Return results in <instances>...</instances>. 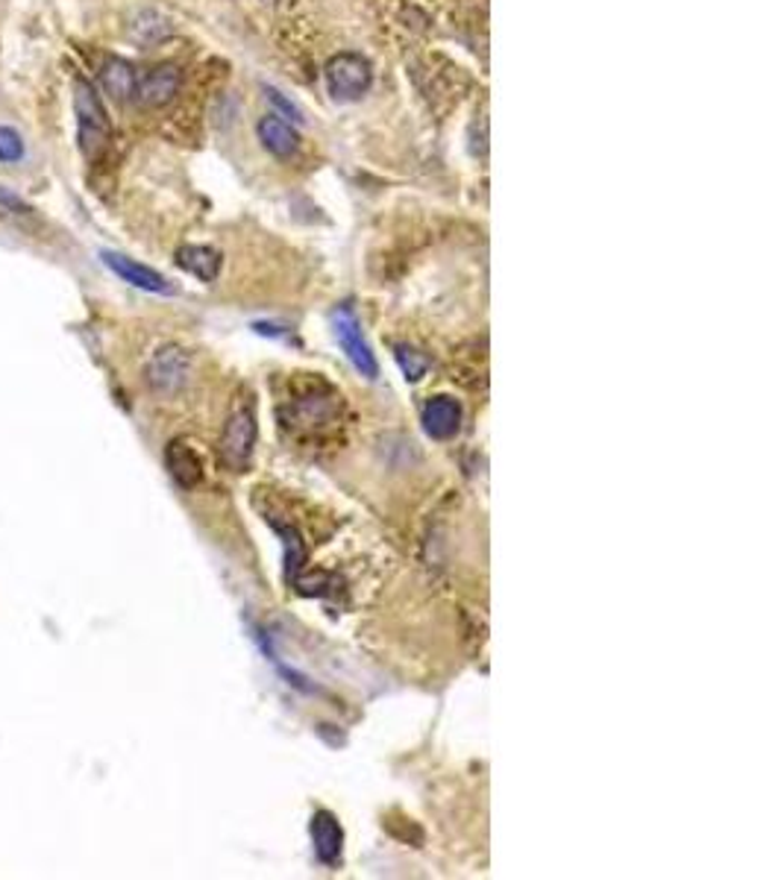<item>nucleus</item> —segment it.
Instances as JSON below:
<instances>
[{
	"mask_svg": "<svg viewBox=\"0 0 784 880\" xmlns=\"http://www.w3.org/2000/svg\"><path fill=\"white\" fill-rule=\"evenodd\" d=\"M177 264L200 282H215L220 273V253L203 244H188V247H179Z\"/></svg>",
	"mask_w": 784,
	"mask_h": 880,
	"instance_id": "13",
	"label": "nucleus"
},
{
	"mask_svg": "<svg viewBox=\"0 0 784 880\" xmlns=\"http://www.w3.org/2000/svg\"><path fill=\"white\" fill-rule=\"evenodd\" d=\"M188 370H192V359H188L186 350L163 346L147 364V382L154 391L174 393L188 382Z\"/></svg>",
	"mask_w": 784,
	"mask_h": 880,
	"instance_id": "5",
	"label": "nucleus"
},
{
	"mask_svg": "<svg viewBox=\"0 0 784 880\" xmlns=\"http://www.w3.org/2000/svg\"><path fill=\"white\" fill-rule=\"evenodd\" d=\"M179 86H183V71L177 65H159L138 80L136 97L145 106H165L179 95Z\"/></svg>",
	"mask_w": 784,
	"mask_h": 880,
	"instance_id": "6",
	"label": "nucleus"
},
{
	"mask_svg": "<svg viewBox=\"0 0 784 880\" xmlns=\"http://www.w3.org/2000/svg\"><path fill=\"white\" fill-rule=\"evenodd\" d=\"M165 465H168L170 479L177 481L179 488H195L203 479V465L197 452L188 447L186 440H170L165 449Z\"/></svg>",
	"mask_w": 784,
	"mask_h": 880,
	"instance_id": "10",
	"label": "nucleus"
},
{
	"mask_svg": "<svg viewBox=\"0 0 784 880\" xmlns=\"http://www.w3.org/2000/svg\"><path fill=\"white\" fill-rule=\"evenodd\" d=\"M394 359H396V364H400V370H403V377L409 379V382H418V379L427 377L429 361L423 359V352H418V350H414V346L396 344L394 346Z\"/></svg>",
	"mask_w": 784,
	"mask_h": 880,
	"instance_id": "15",
	"label": "nucleus"
},
{
	"mask_svg": "<svg viewBox=\"0 0 784 880\" xmlns=\"http://www.w3.org/2000/svg\"><path fill=\"white\" fill-rule=\"evenodd\" d=\"M265 95H267V100H271V104H274L276 109H280V113L288 115V118H292L294 124H303V120H306V118H303V113H300V109H297V106L292 104V100H285L283 91H276V88H267Z\"/></svg>",
	"mask_w": 784,
	"mask_h": 880,
	"instance_id": "17",
	"label": "nucleus"
},
{
	"mask_svg": "<svg viewBox=\"0 0 784 880\" xmlns=\"http://www.w3.org/2000/svg\"><path fill=\"white\" fill-rule=\"evenodd\" d=\"M104 262L115 276H121L124 282H130L136 289L150 291V294H170V291H174L163 273H156L154 267H147V264L133 262V258L121 256V253H104Z\"/></svg>",
	"mask_w": 784,
	"mask_h": 880,
	"instance_id": "8",
	"label": "nucleus"
},
{
	"mask_svg": "<svg viewBox=\"0 0 784 880\" xmlns=\"http://www.w3.org/2000/svg\"><path fill=\"white\" fill-rule=\"evenodd\" d=\"M21 156H24L21 136L12 127H0V162L12 165V162H21Z\"/></svg>",
	"mask_w": 784,
	"mask_h": 880,
	"instance_id": "16",
	"label": "nucleus"
},
{
	"mask_svg": "<svg viewBox=\"0 0 784 880\" xmlns=\"http://www.w3.org/2000/svg\"><path fill=\"white\" fill-rule=\"evenodd\" d=\"M74 113H77V141L82 156L89 162L100 159L112 138V124L91 82H74Z\"/></svg>",
	"mask_w": 784,
	"mask_h": 880,
	"instance_id": "1",
	"label": "nucleus"
},
{
	"mask_svg": "<svg viewBox=\"0 0 784 880\" xmlns=\"http://www.w3.org/2000/svg\"><path fill=\"white\" fill-rule=\"evenodd\" d=\"M256 133H259L262 147H265L267 153H274V156H280V159H285V156H292V153L297 150V145H300L297 129H294L292 124H288V120L280 118V115H265V118L259 120V127H256Z\"/></svg>",
	"mask_w": 784,
	"mask_h": 880,
	"instance_id": "11",
	"label": "nucleus"
},
{
	"mask_svg": "<svg viewBox=\"0 0 784 880\" xmlns=\"http://www.w3.org/2000/svg\"><path fill=\"white\" fill-rule=\"evenodd\" d=\"M100 86L112 100L124 104L136 95L138 74L127 59H106V65L100 68Z\"/></svg>",
	"mask_w": 784,
	"mask_h": 880,
	"instance_id": "12",
	"label": "nucleus"
},
{
	"mask_svg": "<svg viewBox=\"0 0 784 880\" xmlns=\"http://www.w3.org/2000/svg\"><path fill=\"white\" fill-rule=\"evenodd\" d=\"M170 30H174V27H170V21L163 16V12H156V9H141V12L133 18L130 39L136 41V45H141V48H154V45L168 39Z\"/></svg>",
	"mask_w": 784,
	"mask_h": 880,
	"instance_id": "14",
	"label": "nucleus"
},
{
	"mask_svg": "<svg viewBox=\"0 0 784 880\" xmlns=\"http://www.w3.org/2000/svg\"><path fill=\"white\" fill-rule=\"evenodd\" d=\"M423 429L429 438L450 440L461 429V405L453 397H432L423 405Z\"/></svg>",
	"mask_w": 784,
	"mask_h": 880,
	"instance_id": "9",
	"label": "nucleus"
},
{
	"mask_svg": "<svg viewBox=\"0 0 784 880\" xmlns=\"http://www.w3.org/2000/svg\"><path fill=\"white\" fill-rule=\"evenodd\" d=\"M332 332H335V341H339V346L350 359V364H353V368H356L364 379L380 377L376 355H373L371 344L364 341L362 326H359V317L353 314V309L341 305L339 312L332 314Z\"/></svg>",
	"mask_w": 784,
	"mask_h": 880,
	"instance_id": "4",
	"label": "nucleus"
},
{
	"mask_svg": "<svg viewBox=\"0 0 784 880\" xmlns=\"http://www.w3.org/2000/svg\"><path fill=\"white\" fill-rule=\"evenodd\" d=\"M308 833H312V845H315L317 860L324 866L339 863L341 851H344V831H341L339 819L332 817L330 810H315L312 824H308Z\"/></svg>",
	"mask_w": 784,
	"mask_h": 880,
	"instance_id": "7",
	"label": "nucleus"
},
{
	"mask_svg": "<svg viewBox=\"0 0 784 880\" xmlns=\"http://www.w3.org/2000/svg\"><path fill=\"white\" fill-rule=\"evenodd\" d=\"M371 62L359 57V53H339V57H332L330 65H326V86H330V95L339 104H353V100H359L371 88Z\"/></svg>",
	"mask_w": 784,
	"mask_h": 880,
	"instance_id": "3",
	"label": "nucleus"
},
{
	"mask_svg": "<svg viewBox=\"0 0 784 880\" xmlns=\"http://www.w3.org/2000/svg\"><path fill=\"white\" fill-rule=\"evenodd\" d=\"M256 434H259V426H256V414H253L251 405H238L233 411V417L224 426V434H220V447L218 456L220 461L229 467V470H244L251 465L253 458V447H256Z\"/></svg>",
	"mask_w": 784,
	"mask_h": 880,
	"instance_id": "2",
	"label": "nucleus"
}]
</instances>
